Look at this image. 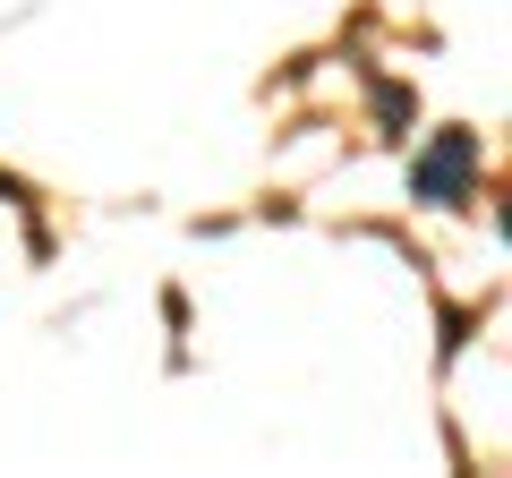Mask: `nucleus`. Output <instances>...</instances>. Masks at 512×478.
Wrapping results in <instances>:
<instances>
[{"label": "nucleus", "mask_w": 512, "mask_h": 478, "mask_svg": "<svg viewBox=\"0 0 512 478\" xmlns=\"http://www.w3.org/2000/svg\"><path fill=\"white\" fill-rule=\"evenodd\" d=\"M470 163H478V146L470 137H436V154L419 163V197H436V205H461V180H470Z\"/></svg>", "instance_id": "obj_1"}]
</instances>
